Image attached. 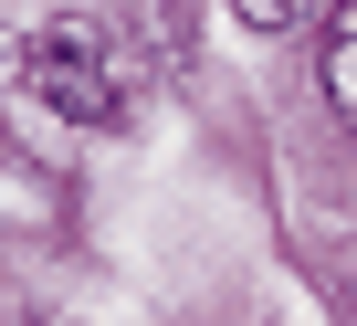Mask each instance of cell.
Returning a JSON list of instances; mask_svg holds the SVG:
<instances>
[{"label":"cell","mask_w":357,"mask_h":326,"mask_svg":"<svg viewBox=\"0 0 357 326\" xmlns=\"http://www.w3.org/2000/svg\"><path fill=\"white\" fill-rule=\"evenodd\" d=\"M22 84H32L63 126H126V95H137L126 43H116V22H95V11L43 22V32L22 43Z\"/></svg>","instance_id":"obj_1"},{"label":"cell","mask_w":357,"mask_h":326,"mask_svg":"<svg viewBox=\"0 0 357 326\" xmlns=\"http://www.w3.org/2000/svg\"><path fill=\"white\" fill-rule=\"evenodd\" d=\"M326 95H336V116L357 126V11H336V32H326Z\"/></svg>","instance_id":"obj_2"},{"label":"cell","mask_w":357,"mask_h":326,"mask_svg":"<svg viewBox=\"0 0 357 326\" xmlns=\"http://www.w3.org/2000/svg\"><path fill=\"white\" fill-rule=\"evenodd\" d=\"M242 11V32H294L305 11H326V0H231Z\"/></svg>","instance_id":"obj_3"}]
</instances>
